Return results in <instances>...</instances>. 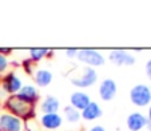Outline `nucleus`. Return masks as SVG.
<instances>
[{
  "label": "nucleus",
  "mask_w": 151,
  "mask_h": 131,
  "mask_svg": "<svg viewBox=\"0 0 151 131\" xmlns=\"http://www.w3.org/2000/svg\"><path fill=\"white\" fill-rule=\"evenodd\" d=\"M146 127H147L148 130L151 131V106H150V108H148V115H147V125H146Z\"/></svg>",
  "instance_id": "nucleus-21"
},
{
  "label": "nucleus",
  "mask_w": 151,
  "mask_h": 131,
  "mask_svg": "<svg viewBox=\"0 0 151 131\" xmlns=\"http://www.w3.org/2000/svg\"><path fill=\"white\" fill-rule=\"evenodd\" d=\"M60 108V102L56 96H52L48 95L46 96V99L42 102L40 104V110H42L43 114H56Z\"/></svg>",
  "instance_id": "nucleus-14"
},
{
  "label": "nucleus",
  "mask_w": 151,
  "mask_h": 131,
  "mask_svg": "<svg viewBox=\"0 0 151 131\" xmlns=\"http://www.w3.org/2000/svg\"><path fill=\"white\" fill-rule=\"evenodd\" d=\"M35 83L39 87H47L52 82V72L46 68H39L34 75Z\"/></svg>",
  "instance_id": "nucleus-15"
},
{
  "label": "nucleus",
  "mask_w": 151,
  "mask_h": 131,
  "mask_svg": "<svg viewBox=\"0 0 151 131\" xmlns=\"http://www.w3.org/2000/svg\"><path fill=\"white\" fill-rule=\"evenodd\" d=\"M24 123L20 118L9 114V112H3L0 115V131H23Z\"/></svg>",
  "instance_id": "nucleus-5"
},
{
  "label": "nucleus",
  "mask_w": 151,
  "mask_h": 131,
  "mask_svg": "<svg viewBox=\"0 0 151 131\" xmlns=\"http://www.w3.org/2000/svg\"><path fill=\"white\" fill-rule=\"evenodd\" d=\"M88 131H106V130H104V127H103V126L96 125V126H92V127L90 128Z\"/></svg>",
  "instance_id": "nucleus-22"
},
{
  "label": "nucleus",
  "mask_w": 151,
  "mask_h": 131,
  "mask_svg": "<svg viewBox=\"0 0 151 131\" xmlns=\"http://www.w3.org/2000/svg\"><path fill=\"white\" fill-rule=\"evenodd\" d=\"M126 125L130 131H140L147 125V117H145L142 112H131L127 117Z\"/></svg>",
  "instance_id": "nucleus-11"
},
{
  "label": "nucleus",
  "mask_w": 151,
  "mask_h": 131,
  "mask_svg": "<svg viewBox=\"0 0 151 131\" xmlns=\"http://www.w3.org/2000/svg\"><path fill=\"white\" fill-rule=\"evenodd\" d=\"M102 114H103L102 107H100L96 102H92V100H91V103L83 110V111H80L82 118L84 120H87V122H92V120L98 119V118L102 117Z\"/></svg>",
  "instance_id": "nucleus-13"
},
{
  "label": "nucleus",
  "mask_w": 151,
  "mask_h": 131,
  "mask_svg": "<svg viewBox=\"0 0 151 131\" xmlns=\"http://www.w3.org/2000/svg\"><path fill=\"white\" fill-rule=\"evenodd\" d=\"M90 103H91V98L84 91H75L70 96V106L76 108L78 111H83Z\"/></svg>",
  "instance_id": "nucleus-10"
},
{
  "label": "nucleus",
  "mask_w": 151,
  "mask_h": 131,
  "mask_svg": "<svg viewBox=\"0 0 151 131\" xmlns=\"http://www.w3.org/2000/svg\"><path fill=\"white\" fill-rule=\"evenodd\" d=\"M130 100L138 107H146L151 103V89L146 84H137L130 90Z\"/></svg>",
  "instance_id": "nucleus-2"
},
{
  "label": "nucleus",
  "mask_w": 151,
  "mask_h": 131,
  "mask_svg": "<svg viewBox=\"0 0 151 131\" xmlns=\"http://www.w3.org/2000/svg\"><path fill=\"white\" fill-rule=\"evenodd\" d=\"M40 126L43 127V130L46 128L48 131H54L62 126L63 123V118L59 115V112L56 114H43L40 117Z\"/></svg>",
  "instance_id": "nucleus-9"
},
{
  "label": "nucleus",
  "mask_w": 151,
  "mask_h": 131,
  "mask_svg": "<svg viewBox=\"0 0 151 131\" xmlns=\"http://www.w3.org/2000/svg\"><path fill=\"white\" fill-rule=\"evenodd\" d=\"M98 79V74L95 71V68L91 67H84L82 71V74L78 78H72L71 83L79 89H87V87H91L92 84H95Z\"/></svg>",
  "instance_id": "nucleus-4"
},
{
  "label": "nucleus",
  "mask_w": 151,
  "mask_h": 131,
  "mask_svg": "<svg viewBox=\"0 0 151 131\" xmlns=\"http://www.w3.org/2000/svg\"><path fill=\"white\" fill-rule=\"evenodd\" d=\"M1 86H3V90L6 92H8V94H11V95H16L23 84H22V80H20L14 72H11V74H7L6 76L3 78Z\"/></svg>",
  "instance_id": "nucleus-8"
},
{
  "label": "nucleus",
  "mask_w": 151,
  "mask_h": 131,
  "mask_svg": "<svg viewBox=\"0 0 151 131\" xmlns=\"http://www.w3.org/2000/svg\"><path fill=\"white\" fill-rule=\"evenodd\" d=\"M16 96L19 99H22L23 102L29 103V104L34 106V103L39 99V94H37V90L35 86L32 84H24L22 86V89L19 90V92L16 94Z\"/></svg>",
  "instance_id": "nucleus-12"
},
{
  "label": "nucleus",
  "mask_w": 151,
  "mask_h": 131,
  "mask_svg": "<svg viewBox=\"0 0 151 131\" xmlns=\"http://www.w3.org/2000/svg\"><path fill=\"white\" fill-rule=\"evenodd\" d=\"M78 60L84 64H87L88 67L94 68V67H100L106 63V59L99 51L94 48H82L78 50V55H76Z\"/></svg>",
  "instance_id": "nucleus-3"
},
{
  "label": "nucleus",
  "mask_w": 151,
  "mask_h": 131,
  "mask_svg": "<svg viewBox=\"0 0 151 131\" xmlns=\"http://www.w3.org/2000/svg\"><path fill=\"white\" fill-rule=\"evenodd\" d=\"M7 68H8V59H7V56L0 54V75L4 74Z\"/></svg>",
  "instance_id": "nucleus-18"
},
{
  "label": "nucleus",
  "mask_w": 151,
  "mask_h": 131,
  "mask_svg": "<svg viewBox=\"0 0 151 131\" xmlns=\"http://www.w3.org/2000/svg\"><path fill=\"white\" fill-rule=\"evenodd\" d=\"M146 74H147L148 79L151 80V59L147 60V63H146Z\"/></svg>",
  "instance_id": "nucleus-20"
},
{
  "label": "nucleus",
  "mask_w": 151,
  "mask_h": 131,
  "mask_svg": "<svg viewBox=\"0 0 151 131\" xmlns=\"http://www.w3.org/2000/svg\"><path fill=\"white\" fill-rule=\"evenodd\" d=\"M63 114L66 117V120L70 123H78L82 119L80 111H78L76 108L71 107V106H66V107L63 108Z\"/></svg>",
  "instance_id": "nucleus-16"
},
{
  "label": "nucleus",
  "mask_w": 151,
  "mask_h": 131,
  "mask_svg": "<svg viewBox=\"0 0 151 131\" xmlns=\"http://www.w3.org/2000/svg\"><path fill=\"white\" fill-rule=\"evenodd\" d=\"M50 50L47 48H31L29 50V59L34 62H39L44 56H48Z\"/></svg>",
  "instance_id": "nucleus-17"
},
{
  "label": "nucleus",
  "mask_w": 151,
  "mask_h": 131,
  "mask_svg": "<svg viewBox=\"0 0 151 131\" xmlns=\"http://www.w3.org/2000/svg\"><path fill=\"white\" fill-rule=\"evenodd\" d=\"M12 52L11 48H0V54L4 55V56H7V55H9Z\"/></svg>",
  "instance_id": "nucleus-23"
},
{
  "label": "nucleus",
  "mask_w": 151,
  "mask_h": 131,
  "mask_svg": "<svg viewBox=\"0 0 151 131\" xmlns=\"http://www.w3.org/2000/svg\"><path fill=\"white\" fill-rule=\"evenodd\" d=\"M66 55H67L68 58H76L78 50H76V48H67V50H66Z\"/></svg>",
  "instance_id": "nucleus-19"
},
{
  "label": "nucleus",
  "mask_w": 151,
  "mask_h": 131,
  "mask_svg": "<svg viewBox=\"0 0 151 131\" xmlns=\"http://www.w3.org/2000/svg\"><path fill=\"white\" fill-rule=\"evenodd\" d=\"M116 91H118V86L114 79L107 78V79L102 80V83L99 86V96L102 100H104V102L112 100L115 98V95H116Z\"/></svg>",
  "instance_id": "nucleus-6"
},
{
  "label": "nucleus",
  "mask_w": 151,
  "mask_h": 131,
  "mask_svg": "<svg viewBox=\"0 0 151 131\" xmlns=\"http://www.w3.org/2000/svg\"><path fill=\"white\" fill-rule=\"evenodd\" d=\"M109 59L116 66H132L135 63L134 55L126 50H112L109 55Z\"/></svg>",
  "instance_id": "nucleus-7"
},
{
  "label": "nucleus",
  "mask_w": 151,
  "mask_h": 131,
  "mask_svg": "<svg viewBox=\"0 0 151 131\" xmlns=\"http://www.w3.org/2000/svg\"><path fill=\"white\" fill-rule=\"evenodd\" d=\"M6 107L9 114L15 115V117L20 118V119L23 118V119H26V120H29V119H34V117H35L34 106L29 104V103L23 102V100L19 99L16 95H11V96L7 99Z\"/></svg>",
  "instance_id": "nucleus-1"
}]
</instances>
